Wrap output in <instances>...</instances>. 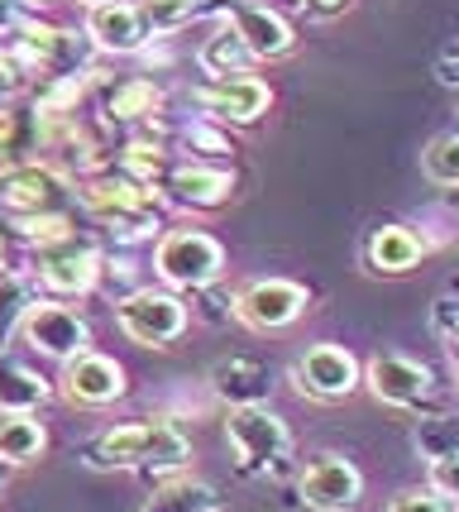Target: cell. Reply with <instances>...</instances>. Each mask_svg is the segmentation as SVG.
<instances>
[{"label": "cell", "mask_w": 459, "mask_h": 512, "mask_svg": "<svg viewBox=\"0 0 459 512\" xmlns=\"http://www.w3.org/2000/svg\"><path fill=\"white\" fill-rule=\"evenodd\" d=\"M187 460H192V441L168 417L110 426L87 446L91 469H125V474H182Z\"/></svg>", "instance_id": "cell-1"}, {"label": "cell", "mask_w": 459, "mask_h": 512, "mask_svg": "<svg viewBox=\"0 0 459 512\" xmlns=\"http://www.w3.org/2000/svg\"><path fill=\"white\" fill-rule=\"evenodd\" d=\"M72 197L82 201V211H87L91 221L101 225V230H110L115 240H125V245H139V240L163 235L158 192L144 187V182H134L130 173H120L115 163L101 168V173H91Z\"/></svg>", "instance_id": "cell-2"}, {"label": "cell", "mask_w": 459, "mask_h": 512, "mask_svg": "<svg viewBox=\"0 0 459 512\" xmlns=\"http://www.w3.org/2000/svg\"><path fill=\"white\" fill-rule=\"evenodd\" d=\"M225 441H230V460L240 469V479L254 484H273L287 474L292 460V426L268 407V402H249V407H230L225 417Z\"/></svg>", "instance_id": "cell-3"}, {"label": "cell", "mask_w": 459, "mask_h": 512, "mask_svg": "<svg viewBox=\"0 0 459 512\" xmlns=\"http://www.w3.org/2000/svg\"><path fill=\"white\" fill-rule=\"evenodd\" d=\"M153 273L173 292H206L225 278V245L201 225H173L153 245Z\"/></svg>", "instance_id": "cell-4"}, {"label": "cell", "mask_w": 459, "mask_h": 512, "mask_svg": "<svg viewBox=\"0 0 459 512\" xmlns=\"http://www.w3.org/2000/svg\"><path fill=\"white\" fill-rule=\"evenodd\" d=\"M115 326L125 340L144 345V350H168L187 335L192 312L173 288H134L115 302Z\"/></svg>", "instance_id": "cell-5"}, {"label": "cell", "mask_w": 459, "mask_h": 512, "mask_svg": "<svg viewBox=\"0 0 459 512\" xmlns=\"http://www.w3.org/2000/svg\"><path fill=\"white\" fill-rule=\"evenodd\" d=\"M34 254V283H44L53 297H87L96 292L101 273H106V254L96 240L87 235H67L58 245H44V249H29Z\"/></svg>", "instance_id": "cell-6"}, {"label": "cell", "mask_w": 459, "mask_h": 512, "mask_svg": "<svg viewBox=\"0 0 459 512\" xmlns=\"http://www.w3.org/2000/svg\"><path fill=\"white\" fill-rule=\"evenodd\" d=\"M311 312V292L292 278H254L230 297V316L240 321L244 331L259 335H278L287 326H297Z\"/></svg>", "instance_id": "cell-7"}, {"label": "cell", "mask_w": 459, "mask_h": 512, "mask_svg": "<svg viewBox=\"0 0 459 512\" xmlns=\"http://www.w3.org/2000/svg\"><path fill=\"white\" fill-rule=\"evenodd\" d=\"M359 388H369L373 398L393 412H436L440 393L436 374L412 355H373L359 374Z\"/></svg>", "instance_id": "cell-8"}, {"label": "cell", "mask_w": 459, "mask_h": 512, "mask_svg": "<svg viewBox=\"0 0 459 512\" xmlns=\"http://www.w3.org/2000/svg\"><path fill=\"white\" fill-rule=\"evenodd\" d=\"M20 335L34 355L58 359V364L77 359L82 350H91V321L77 312V307L53 302V297H34V302H29V312L20 316Z\"/></svg>", "instance_id": "cell-9"}, {"label": "cell", "mask_w": 459, "mask_h": 512, "mask_svg": "<svg viewBox=\"0 0 459 512\" xmlns=\"http://www.w3.org/2000/svg\"><path fill=\"white\" fill-rule=\"evenodd\" d=\"M211 15L240 34L244 48L254 53V63H287V58L297 53V44H302L297 29L287 24V15L268 10L259 0H216Z\"/></svg>", "instance_id": "cell-10"}, {"label": "cell", "mask_w": 459, "mask_h": 512, "mask_svg": "<svg viewBox=\"0 0 459 512\" xmlns=\"http://www.w3.org/2000/svg\"><path fill=\"white\" fill-rule=\"evenodd\" d=\"M359 374L364 364L335 345V340H321V345H306L302 355L292 359V388L311 402H345L359 393Z\"/></svg>", "instance_id": "cell-11"}, {"label": "cell", "mask_w": 459, "mask_h": 512, "mask_svg": "<svg viewBox=\"0 0 459 512\" xmlns=\"http://www.w3.org/2000/svg\"><path fill=\"white\" fill-rule=\"evenodd\" d=\"M192 101L201 106V115L211 125H259L263 115L273 111V87L254 77V72H240V77H206Z\"/></svg>", "instance_id": "cell-12"}, {"label": "cell", "mask_w": 459, "mask_h": 512, "mask_svg": "<svg viewBox=\"0 0 459 512\" xmlns=\"http://www.w3.org/2000/svg\"><path fill=\"white\" fill-rule=\"evenodd\" d=\"M67 192H72V178L48 158H24V163L0 168V206H5V216L58 211Z\"/></svg>", "instance_id": "cell-13"}, {"label": "cell", "mask_w": 459, "mask_h": 512, "mask_svg": "<svg viewBox=\"0 0 459 512\" xmlns=\"http://www.w3.org/2000/svg\"><path fill=\"white\" fill-rule=\"evenodd\" d=\"M125 388H130V383H125L120 359L101 355V350H82L77 359L63 364L53 393H63V402L82 407V412H101V407H115V402L125 398Z\"/></svg>", "instance_id": "cell-14"}, {"label": "cell", "mask_w": 459, "mask_h": 512, "mask_svg": "<svg viewBox=\"0 0 459 512\" xmlns=\"http://www.w3.org/2000/svg\"><path fill=\"white\" fill-rule=\"evenodd\" d=\"M158 192L173 201L177 211H192V216H206V211H220L225 201L235 197V168H225V163H173L163 182H158Z\"/></svg>", "instance_id": "cell-15"}, {"label": "cell", "mask_w": 459, "mask_h": 512, "mask_svg": "<svg viewBox=\"0 0 459 512\" xmlns=\"http://www.w3.org/2000/svg\"><path fill=\"white\" fill-rule=\"evenodd\" d=\"M297 493H302V503L311 512H354L359 498H364V474L340 450H326L302 469Z\"/></svg>", "instance_id": "cell-16"}, {"label": "cell", "mask_w": 459, "mask_h": 512, "mask_svg": "<svg viewBox=\"0 0 459 512\" xmlns=\"http://www.w3.org/2000/svg\"><path fill=\"white\" fill-rule=\"evenodd\" d=\"M82 39L106 58H134L149 48V29L139 20L134 0H101V5H87Z\"/></svg>", "instance_id": "cell-17"}, {"label": "cell", "mask_w": 459, "mask_h": 512, "mask_svg": "<svg viewBox=\"0 0 459 512\" xmlns=\"http://www.w3.org/2000/svg\"><path fill=\"white\" fill-rule=\"evenodd\" d=\"M431 254V240L412 230V225H373L369 240H364V264L369 273L378 278H402V273H412L421 259Z\"/></svg>", "instance_id": "cell-18"}, {"label": "cell", "mask_w": 459, "mask_h": 512, "mask_svg": "<svg viewBox=\"0 0 459 512\" xmlns=\"http://www.w3.org/2000/svg\"><path fill=\"white\" fill-rule=\"evenodd\" d=\"M211 393L230 407H249V402H268L273 393V374L263 359H244V355H230V359H216L211 369Z\"/></svg>", "instance_id": "cell-19"}, {"label": "cell", "mask_w": 459, "mask_h": 512, "mask_svg": "<svg viewBox=\"0 0 459 512\" xmlns=\"http://www.w3.org/2000/svg\"><path fill=\"white\" fill-rule=\"evenodd\" d=\"M53 402V383L24 359L0 350V412H39Z\"/></svg>", "instance_id": "cell-20"}, {"label": "cell", "mask_w": 459, "mask_h": 512, "mask_svg": "<svg viewBox=\"0 0 459 512\" xmlns=\"http://www.w3.org/2000/svg\"><path fill=\"white\" fill-rule=\"evenodd\" d=\"M48 450V426L39 422V412H0V465L24 469L34 460H44Z\"/></svg>", "instance_id": "cell-21"}, {"label": "cell", "mask_w": 459, "mask_h": 512, "mask_svg": "<svg viewBox=\"0 0 459 512\" xmlns=\"http://www.w3.org/2000/svg\"><path fill=\"white\" fill-rule=\"evenodd\" d=\"M220 508L225 503H220V493L211 484H201L192 474H168L139 512H220Z\"/></svg>", "instance_id": "cell-22"}, {"label": "cell", "mask_w": 459, "mask_h": 512, "mask_svg": "<svg viewBox=\"0 0 459 512\" xmlns=\"http://www.w3.org/2000/svg\"><path fill=\"white\" fill-rule=\"evenodd\" d=\"M197 67L206 77H240V72H254V53L244 48V39L230 29V24H220L216 34L197 48Z\"/></svg>", "instance_id": "cell-23"}, {"label": "cell", "mask_w": 459, "mask_h": 512, "mask_svg": "<svg viewBox=\"0 0 459 512\" xmlns=\"http://www.w3.org/2000/svg\"><path fill=\"white\" fill-rule=\"evenodd\" d=\"M163 106V91L149 77H125L106 91V120H149Z\"/></svg>", "instance_id": "cell-24"}, {"label": "cell", "mask_w": 459, "mask_h": 512, "mask_svg": "<svg viewBox=\"0 0 459 512\" xmlns=\"http://www.w3.org/2000/svg\"><path fill=\"white\" fill-rule=\"evenodd\" d=\"M139 20L149 29V39H163V34H177L187 24L211 10V0H134Z\"/></svg>", "instance_id": "cell-25"}, {"label": "cell", "mask_w": 459, "mask_h": 512, "mask_svg": "<svg viewBox=\"0 0 459 512\" xmlns=\"http://www.w3.org/2000/svg\"><path fill=\"white\" fill-rule=\"evenodd\" d=\"M34 297H39V292H34V278H29V273L0 268V350H5L10 335L20 331V316L29 312Z\"/></svg>", "instance_id": "cell-26"}, {"label": "cell", "mask_w": 459, "mask_h": 512, "mask_svg": "<svg viewBox=\"0 0 459 512\" xmlns=\"http://www.w3.org/2000/svg\"><path fill=\"white\" fill-rule=\"evenodd\" d=\"M10 230L29 249H44L72 235V216H63V211H29V216H10Z\"/></svg>", "instance_id": "cell-27"}, {"label": "cell", "mask_w": 459, "mask_h": 512, "mask_svg": "<svg viewBox=\"0 0 459 512\" xmlns=\"http://www.w3.org/2000/svg\"><path fill=\"white\" fill-rule=\"evenodd\" d=\"M421 173L436 187H459V130L436 134L426 149H421Z\"/></svg>", "instance_id": "cell-28"}, {"label": "cell", "mask_w": 459, "mask_h": 512, "mask_svg": "<svg viewBox=\"0 0 459 512\" xmlns=\"http://www.w3.org/2000/svg\"><path fill=\"white\" fill-rule=\"evenodd\" d=\"M426 489L440 493V498H450L459 508V446L431 455V465H426Z\"/></svg>", "instance_id": "cell-29"}, {"label": "cell", "mask_w": 459, "mask_h": 512, "mask_svg": "<svg viewBox=\"0 0 459 512\" xmlns=\"http://www.w3.org/2000/svg\"><path fill=\"white\" fill-rule=\"evenodd\" d=\"M182 144L187 149H201L206 158H225V154H235V144L220 134V125H211V120H197L192 130H182Z\"/></svg>", "instance_id": "cell-30"}, {"label": "cell", "mask_w": 459, "mask_h": 512, "mask_svg": "<svg viewBox=\"0 0 459 512\" xmlns=\"http://www.w3.org/2000/svg\"><path fill=\"white\" fill-rule=\"evenodd\" d=\"M388 512H459V508L431 489H402L393 503H388Z\"/></svg>", "instance_id": "cell-31"}, {"label": "cell", "mask_w": 459, "mask_h": 512, "mask_svg": "<svg viewBox=\"0 0 459 512\" xmlns=\"http://www.w3.org/2000/svg\"><path fill=\"white\" fill-rule=\"evenodd\" d=\"M436 331L450 345V359H455V374H459V307L455 302H436Z\"/></svg>", "instance_id": "cell-32"}, {"label": "cell", "mask_w": 459, "mask_h": 512, "mask_svg": "<svg viewBox=\"0 0 459 512\" xmlns=\"http://www.w3.org/2000/svg\"><path fill=\"white\" fill-rule=\"evenodd\" d=\"M297 5H302L311 20H335V15H345V10H350L354 0H297Z\"/></svg>", "instance_id": "cell-33"}, {"label": "cell", "mask_w": 459, "mask_h": 512, "mask_svg": "<svg viewBox=\"0 0 459 512\" xmlns=\"http://www.w3.org/2000/svg\"><path fill=\"white\" fill-rule=\"evenodd\" d=\"M24 24V5L20 0H0V34H15Z\"/></svg>", "instance_id": "cell-34"}, {"label": "cell", "mask_w": 459, "mask_h": 512, "mask_svg": "<svg viewBox=\"0 0 459 512\" xmlns=\"http://www.w3.org/2000/svg\"><path fill=\"white\" fill-rule=\"evenodd\" d=\"M436 72H440V82H445V87H459V44L450 48V53H440Z\"/></svg>", "instance_id": "cell-35"}, {"label": "cell", "mask_w": 459, "mask_h": 512, "mask_svg": "<svg viewBox=\"0 0 459 512\" xmlns=\"http://www.w3.org/2000/svg\"><path fill=\"white\" fill-rule=\"evenodd\" d=\"M20 82L10 77V72H0V106H15V96H20Z\"/></svg>", "instance_id": "cell-36"}, {"label": "cell", "mask_w": 459, "mask_h": 512, "mask_svg": "<svg viewBox=\"0 0 459 512\" xmlns=\"http://www.w3.org/2000/svg\"><path fill=\"white\" fill-rule=\"evenodd\" d=\"M10 479H15V469L0 465V498H5V489H10Z\"/></svg>", "instance_id": "cell-37"}, {"label": "cell", "mask_w": 459, "mask_h": 512, "mask_svg": "<svg viewBox=\"0 0 459 512\" xmlns=\"http://www.w3.org/2000/svg\"><path fill=\"white\" fill-rule=\"evenodd\" d=\"M24 10H29V5H34V10H39V5H53V0H20Z\"/></svg>", "instance_id": "cell-38"}, {"label": "cell", "mask_w": 459, "mask_h": 512, "mask_svg": "<svg viewBox=\"0 0 459 512\" xmlns=\"http://www.w3.org/2000/svg\"><path fill=\"white\" fill-rule=\"evenodd\" d=\"M5 254H10V249H5V235H0V268H5Z\"/></svg>", "instance_id": "cell-39"}, {"label": "cell", "mask_w": 459, "mask_h": 512, "mask_svg": "<svg viewBox=\"0 0 459 512\" xmlns=\"http://www.w3.org/2000/svg\"><path fill=\"white\" fill-rule=\"evenodd\" d=\"M77 5H101V0H77Z\"/></svg>", "instance_id": "cell-40"}]
</instances>
